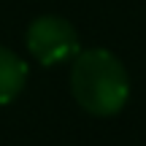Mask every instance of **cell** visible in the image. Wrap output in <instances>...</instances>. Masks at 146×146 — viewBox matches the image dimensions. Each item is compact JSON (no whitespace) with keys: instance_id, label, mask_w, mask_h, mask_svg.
<instances>
[{"instance_id":"cell-2","label":"cell","mask_w":146,"mask_h":146,"mask_svg":"<svg viewBox=\"0 0 146 146\" xmlns=\"http://www.w3.org/2000/svg\"><path fill=\"white\" fill-rule=\"evenodd\" d=\"M27 49L41 65H60L78 54V33L62 16H38L27 27Z\"/></svg>"},{"instance_id":"cell-1","label":"cell","mask_w":146,"mask_h":146,"mask_svg":"<svg viewBox=\"0 0 146 146\" xmlns=\"http://www.w3.org/2000/svg\"><path fill=\"white\" fill-rule=\"evenodd\" d=\"M70 92L87 114L114 116L130 100V76L114 52L87 49L73 57Z\"/></svg>"},{"instance_id":"cell-3","label":"cell","mask_w":146,"mask_h":146,"mask_svg":"<svg viewBox=\"0 0 146 146\" xmlns=\"http://www.w3.org/2000/svg\"><path fill=\"white\" fill-rule=\"evenodd\" d=\"M27 84V65L11 49L0 46V103H11Z\"/></svg>"}]
</instances>
